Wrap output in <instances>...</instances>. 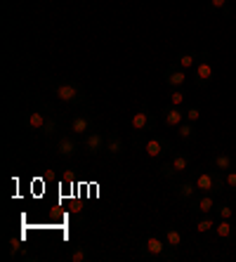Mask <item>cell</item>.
Segmentation results:
<instances>
[{"mask_svg":"<svg viewBox=\"0 0 236 262\" xmlns=\"http://www.w3.org/2000/svg\"><path fill=\"white\" fill-rule=\"evenodd\" d=\"M191 76H194V85L199 88V90L210 88L212 78H215V67H212V59H210V52H208V50L199 52V61H196V67L191 69Z\"/></svg>","mask_w":236,"mask_h":262,"instance_id":"obj_8","label":"cell"},{"mask_svg":"<svg viewBox=\"0 0 236 262\" xmlns=\"http://www.w3.org/2000/svg\"><path fill=\"white\" fill-rule=\"evenodd\" d=\"M55 151H57L59 159L71 161V159H76V156L83 151V146H80V142H78L76 135L64 133V135H59V137L55 140Z\"/></svg>","mask_w":236,"mask_h":262,"instance_id":"obj_9","label":"cell"},{"mask_svg":"<svg viewBox=\"0 0 236 262\" xmlns=\"http://www.w3.org/2000/svg\"><path fill=\"white\" fill-rule=\"evenodd\" d=\"M224 189L236 194V168H231V170L224 172Z\"/></svg>","mask_w":236,"mask_h":262,"instance_id":"obj_27","label":"cell"},{"mask_svg":"<svg viewBox=\"0 0 236 262\" xmlns=\"http://www.w3.org/2000/svg\"><path fill=\"white\" fill-rule=\"evenodd\" d=\"M80 146H83V154H88V156H99L106 149V133L99 128L90 130L85 137H80Z\"/></svg>","mask_w":236,"mask_h":262,"instance_id":"obj_10","label":"cell"},{"mask_svg":"<svg viewBox=\"0 0 236 262\" xmlns=\"http://www.w3.org/2000/svg\"><path fill=\"white\" fill-rule=\"evenodd\" d=\"M189 213L196 215V217H203V215H212L215 208H218V196L212 194H196L191 201L187 203Z\"/></svg>","mask_w":236,"mask_h":262,"instance_id":"obj_11","label":"cell"},{"mask_svg":"<svg viewBox=\"0 0 236 262\" xmlns=\"http://www.w3.org/2000/svg\"><path fill=\"white\" fill-rule=\"evenodd\" d=\"M210 168H215L220 172H227L231 168H236V154H224V151L215 154L210 159Z\"/></svg>","mask_w":236,"mask_h":262,"instance_id":"obj_17","label":"cell"},{"mask_svg":"<svg viewBox=\"0 0 236 262\" xmlns=\"http://www.w3.org/2000/svg\"><path fill=\"white\" fill-rule=\"evenodd\" d=\"M215 225H218V215H203V217H199V222H196V234H210L215 232Z\"/></svg>","mask_w":236,"mask_h":262,"instance_id":"obj_21","label":"cell"},{"mask_svg":"<svg viewBox=\"0 0 236 262\" xmlns=\"http://www.w3.org/2000/svg\"><path fill=\"white\" fill-rule=\"evenodd\" d=\"M158 121L163 123L168 130H177L182 123L187 121V116H184L182 106H173V104H165L163 109H161V116H158Z\"/></svg>","mask_w":236,"mask_h":262,"instance_id":"obj_12","label":"cell"},{"mask_svg":"<svg viewBox=\"0 0 236 262\" xmlns=\"http://www.w3.org/2000/svg\"><path fill=\"white\" fill-rule=\"evenodd\" d=\"M184 99H187V92H184V88H170L168 104H173V106H184Z\"/></svg>","mask_w":236,"mask_h":262,"instance_id":"obj_23","label":"cell"},{"mask_svg":"<svg viewBox=\"0 0 236 262\" xmlns=\"http://www.w3.org/2000/svg\"><path fill=\"white\" fill-rule=\"evenodd\" d=\"M196 61H199V52H194V50H184V52L177 55V59L173 61V64L180 67V69H184V71H191V69L196 67Z\"/></svg>","mask_w":236,"mask_h":262,"instance_id":"obj_19","label":"cell"},{"mask_svg":"<svg viewBox=\"0 0 236 262\" xmlns=\"http://www.w3.org/2000/svg\"><path fill=\"white\" fill-rule=\"evenodd\" d=\"M165 244H168V248L170 250H175V253H180V248L184 246V234L180 232V227H175V225H170V227H165Z\"/></svg>","mask_w":236,"mask_h":262,"instance_id":"obj_18","label":"cell"},{"mask_svg":"<svg viewBox=\"0 0 236 262\" xmlns=\"http://www.w3.org/2000/svg\"><path fill=\"white\" fill-rule=\"evenodd\" d=\"M90 130H95V118L90 114H76V116H71V121H69V133L71 135H76L80 140Z\"/></svg>","mask_w":236,"mask_h":262,"instance_id":"obj_13","label":"cell"},{"mask_svg":"<svg viewBox=\"0 0 236 262\" xmlns=\"http://www.w3.org/2000/svg\"><path fill=\"white\" fill-rule=\"evenodd\" d=\"M133 146L137 149V151H144L146 159H168L170 154L175 151V146H173V142L168 140V137H163V135H139V137H133Z\"/></svg>","mask_w":236,"mask_h":262,"instance_id":"obj_2","label":"cell"},{"mask_svg":"<svg viewBox=\"0 0 236 262\" xmlns=\"http://www.w3.org/2000/svg\"><path fill=\"white\" fill-rule=\"evenodd\" d=\"M210 7L215 10V12H220L222 17H227V19H231V5H229V0H210Z\"/></svg>","mask_w":236,"mask_h":262,"instance_id":"obj_25","label":"cell"},{"mask_svg":"<svg viewBox=\"0 0 236 262\" xmlns=\"http://www.w3.org/2000/svg\"><path fill=\"white\" fill-rule=\"evenodd\" d=\"M191 177H194L199 194L222 196V191H227L224 189V172L215 170V168H210V170H194Z\"/></svg>","mask_w":236,"mask_h":262,"instance_id":"obj_6","label":"cell"},{"mask_svg":"<svg viewBox=\"0 0 236 262\" xmlns=\"http://www.w3.org/2000/svg\"><path fill=\"white\" fill-rule=\"evenodd\" d=\"M163 80H165V85L168 88H184L187 85V80H189V76H187L184 69L170 64V67H165V71H163Z\"/></svg>","mask_w":236,"mask_h":262,"instance_id":"obj_15","label":"cell"},{"mask_svg":"<svg viewBox=\"0 0 236 262\" xmlns=\"http://www.w3.org/2000/svg\"><path fill=\"white\" fill-rule=\"evenodd\" d=\"M26 125L33 133H40L45 140H57L59 137V123H57V118H52V114L48 109H33L26 118Z\"/></svg>","mask_w":236,"mask_h":262,"instance_id":"obj_4","label":"cell"},{"mask_svg":"<svg viewBox=\"0 0 236 262\" xmlns=\"http://www.w3.org/2000/svg\"><path fill=\"white\" fill-rule=\"evenodd\" d=\"M156 123L158 121H156V116L152 114L149 106H139L133 116H130V121H127V130H130L133 137H139V135H152L154 130H156Z\"/></svg>","mask_w":236,"mask_h":262,"instance_id":"obj_7","label":"cell"},{"mask_svg":"<svg viewBox=\"0 0 236 262\" xmlns=\"http://www.w3.org/2000/svg\"><path fill=\"white\" fill-rule=\"evenodd\" d=\"M177 133V137H180L182 142H187V144H191V142L196 140V123H189V121H184L180 125V128L175 130Z\"/></svg>","mask_w":236,"mask_h":262,"instance_id":"obj_22","label":"cell"},{"mask_svg":"<svg viewBox=\"0 0 236 262\" xmlns=\"http://www.w3.org/2000/svg\"><path fill=\"white\" fill-rule=\"evenodd\" d=\"M42 85L48 88L61 104H69V106H85L88 104V92L78 83H71V80H50L48 76H42Z\"/></svg>","mask_w":236,"mask_h":262,"instance_id":"obj_1","label":"cell"},{"mask_svg":"<svg viewBox=\"0 0 236 262\" xmlns=\"http://www.w3.org/2000/svg\"><path fill=\"white\" fill-rule=\"evenodd\" d=\"M184 116H187L189 123H199L201 121V109L199 106H189V109L184 111Z\"/></svg>","mask_w":236,"mask_h":262,"instance_id":"obj_28","label":"cell"},{"mask_svg":"<svg viewBox=\"0 0 236 262\" xmlns=\"http://www.w3.org/2000/svg\"><path fill=\"white\" fill-rule=\"evenodd\" d=\"M196 194H199V189H196L194 177H184V180H180V182L173 187V196H175L180 203H189Z\"/></svg>","mask_w":236,"mask_h":262,"instance_id":"obj_14","label":"cell"},{"mask_svg":"<svg viewBox=\"0 0 236 262\" xmlns=\"http://www.w3.org/2000/svg\"><path fill=\"white\" fill-rule=\"evenodd\" d=\"M69 260H71V262H88V260H90V253H88V250H85L83 246H78V248H73V250H71Z\"/></svg>","mask_w":236,"mask_h":262,"instance_id":"obj_26","label":"cell"},{"mask_svg":"<svg viewBox=\"0 0 236 262\" xmlns=\"http://www.w3.org/2000/svg\"><path fill=\"white\" fill-rule=\"evenodd\" d=\"M123 151H125V142H123L121 135L106 133V149H104V154L111 156V159H118V156H123Z\"/></svg>","mask_w":236,"mask_h":262,"instance_id":"obj_16","label":"cell"},{"mask_svg":"<svg viewBox=\"0 0 236 262\" xmlns=\"http://www.w3.org/2000/svg\"><path fill=\"white\" fill-rule=\"evenodd\" d=\"M215 215H218V220H231L234 217V206L227 201H218V208H215Z\"/></svg>","mask_w":236,"mask_h":262,"instance_id":"obj_24","label":"cell"},{"mask_svg":"<svg viewBox=\"0 0 236 262\" xmlns=\"http://www.w3.org/2000/svg\"><path fill=\"white\" fill-rule=\"evenodd\" d=\"M189 168H191V156L187 151H173L158 165V177L161 180H175L180 175H187Z\"/></svg>","mask_w":236,"mask_h":262,"instance_id":"obj_5","label":"cell"},{"mask_svg":"<svg viewBox=\"0 0 236 262\" xmlns=\"http://www.w3.org/2000/svg\"><path fill=\"white\" fill-rule=\"evenodd\" d=\"M139 257L152 260V262H175V260H180V253L170 250L168 244H165V238L149 236L144 244L139 246Z\"/></svg>","mask_w":236,"mask_h":262,"instance_id":"obj_3","label":"cell"},{"mask_svg":"<svg viewBox=\"0 0 236 262\" xmlns=\"http://www.w3.org/2000/svg\"><path fill=\"white\" fill-rule=\"evenodd\" d=\"M234 232L236 227L231 225V220H218V225H215V236L220 241H231L234 238Z\"/></svg>","mask_w":236,"mask_h":262,"instance_id":"obj_20","label":"cell"},{"mask_svg":"<svg viewBox=\"0 0 236 262\" xmlns=\"http://www.w3.org/2000/svg\"><path fill=\"white\" fill-rule=\"evenodd\" d=\"M234 220H236V215H234Z\"/></svg>","mask_w":236,"mask_h":262,"instance_id":"obj_29","label":"cell"}]
</instances>
